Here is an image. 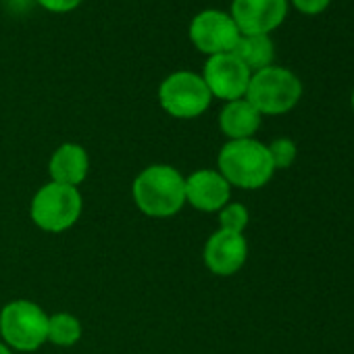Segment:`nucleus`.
I'll return each mask as SVG.
<instances>
[{"instance_id":"4468645a","label":"nucleus","mask_w":354,"mask_h":354,"mask_svg":"<svg viewBox=\"0 0 354 354\" xmlns=\"http://www.w3.org/2000/svg\"><path fill=\"white\" fill-rule=\"evenodd\" d=\"M234 55L254 73L273 65L275 44L271 36H240Z\"/></svg>"},{"instance_id":"aec40b11","label":"nucleus","mask_w":354,"mask_h":354,"mask_svg":"<svg viewBox=\"0 0 354 354\" xmlns=\"http://www.w3.org/2000/svg\"><path fill=\"white\" fill-rule=\"evenodd\" d=\"M0 354H13V352H11V348H9L5 342H0Z\"/></svg>"},{"instance_id":"f03ea898","label":"nucleus","mask_w":354,"mask_h":354,"mask_svg":"<svg viewBox=\"0 0 354 354\" xmlns=\"http://www.w3.org/2000/svg\"><path fill=\"white\" fill-rule=\"evenodd\" d=\"M219 173L227 184L240 190H259L271 182L275 173L267 144L248 140H227L217 156Z\"/></svg>"},{"instance_id":"dca6fc26","label":"nucleus","mask_w":354,"mask_h":354,"mask_svg":"<svg viewBox=\"0 0 354 354\" xmlns=\"http://www.w3.org/2000/svg\"><path fill=\"white\" fill-rule=\"evenodd\" d=\"M248 209L240 203H227L221 211H219V230L225 232H234V234H244L246 225H248Z\"/></svg>"},{"instance_id":"ddd939ff","label":"nucleus","mask_w":354,"mask_h":354,"mask_svg":"<svg viewBox=\"0 0 354 354\" xmlns=\"http://www.w3.org/2000/svg\"><path fill=\"white\" fill-rule=\"evenodd\" d=\"M261 121H263V115L246 98L225 102L219 113V127L223 136H227V140L252 138L259 131Z\"/></svg>"},{"instance_id":"f257e3e1","label":"nucleus","mask_w":354,"mask_h":354,"mask_svg":"<svg viewBox=\"0 0 354 354\" xmlns=\"http://www.w3.org/2000/svg\"><path fill=\"white\" fill-rule=\"evenodd\" d=\"M136 207L154 219H169L186 205V177L171 165H150L131 184Z\"/></svg>"},{"instance_id":"a211bd4d","label":"nucleus","mask_w":354,"mask_h":354,"mask_svg":"<svg viewBox=\"0 0 354 354\" xmlns=\"http://www.w3.org/2000/svg\"><path fill=\"white\" fill-rule=\"evenodd\" d=\"M84 0H36V5L42 7L44 11L48 13H55V15H67L71 11H75Z\"/></svg>"},{"instance_id":"423d86ee","label":"nucleus","mask_w":354,"mask_h":354,"mask_svg":"<svg viewBox=\"0 0 354 354\" xmlns=\"http://www.w3.org/2000/svg\"><path fill=\"white\" fill-rule=\"evenodd\" d=\"M82 209L84 201L77 188L50 182L42 186L32 198L30 217L42 232L61 234L77 223Z\"/></svg>"},{"instance_id":"9b49d317","label":"nucleus","mask_w":354,"mask_h":354,"mask_svg":"<svg viewBox=\"0 0 354 354\" xmlns=\"http://www.w3.org/2000/svg\"><path fill=\"white\" fill-rule=\"evenodd\" d=\"M232 198V186L215 169H198L186 177V203L203 213H219Z\"/></svg>"},{"instance_id":"6ab92c4d","label":"nucleus","mask_w":354,"mask_h":354,"mask_svg":"<svg viewBox=\"0 0 354 354\" xmlns=\"http://www.w3.org/2000/svg\"><path fill=\"white\" fill-rule=\"evenodd\" d=\"M288 3H292L298 13L315 17V15H321L329 9L331 0H288Z\"/></svg>"},{"instance_id":"f3484780","label":"nucleus","mask_w":354,"mask_h":354,"mask_svg":"<svg viewBox=\"0 0 354 354\" xmlns=\"http://www.w3.org/2000/svg\"><path fill=\"white\" fill-rule=\"evenodd\" d=\"M267 148H269V154H271V160H273L275 171H277V169H288V167H292L294 160H296V154H298L296 144H294L290 138H277V140H273Z\"/></svg>"},{"instance_id":"2eb2a0df","label":"nucleus","mask_w":354,"mask_h":354,"mask_svg":"<svg viewBox=\"0 0 354 354\" xmlns=\"http://www.w3.org/2000/svg\"><path fill=\"white\" fill-rule=\"evenodd\" d=\"M82 337V323L71 313H55L48 317V342L69 348Z\"/></svg>"},{"instance_id":"1a4fd4ad","label":"nucleus","mask_w":354,"mask_h":354,"mask_svg":"<svg viewBox=\"0 0 354 354\" xmlns=\"http://www.w3.org/2000/svg\"><path fill=\"white\" fill-rule=\"evenodd\" d=\"M288 0H232L230 15L242 36H271L288 17Z\"/></svg>"},{"instance_id":"39448f33","label":"nucleus","mask_w":354,"mask_h":354,"mask_svg":"<svg viewBox=\"0 0 354 354\" xmlns=\"http://www.w3.org/2000/svg\"><path fill=\"white\" fill-rule=\"evenodd\" d=\"M3 342L19 352H34L48 342V315L32 300H13L0 310Z\"/></svg>"},{"instance_id":"0eeeda50","label":"nucleus","mask_w":354,"mask_h":354,"mask_svg":"<svg viewBox=\"0 0 354 354\" xmlns=\"http://www.w3.org/2000/svg\"><path fill=\"white\" fill-rule=\"evenodd\" d=\"M240 36L242 34L236 21L232 19L230 11L219 9H205L196 13L188 28V38L192 46L198 53L207 55V59L215 55L234 53Z\"/></svg>"},{"instance_id":"7ed1b4c3","label":"nucleus","mask_w":354,"mask_h":354,"mask_svg":"<svg viewBox=\"0 0 354 354\" xmlns=\"http://www.w3.org/2000/svg\"><path fill=\"white\" fill-rule=\"evenodd\" d=\"M261 115H286L302 98L300 77L279 65L254 71L244 96Z\"/></svg>"},{"instance_id":"f8f14e48","label":"nucleus","mask_w":354,"mask_h":354,"mask_svg":"<svg viewBox=\"0 0 354 354\" xmlns=\"http://www.w3.org/2000/svg\"><path fill=\"white\" fill-rule=\"evenodd\" d=\"M90 171V156L84 146L75 142L61 144L48 162V173H50V182L61 184V186H71L77 188L80 184L86 182Z\"/></svg>"},{"instance_id":"9d476101","label":"nucleus","mask_w":354,"mask_h":354,"mask_svg":"<svg viewBox=\"0 0 354 354\" xmlns=\"http://www.w3.org/2000/svg\"><path fill=\"white\" fill-rule=\"evenodd\" d=\"M248 259V242L244 234L217 230L205 244V265L219 277L236 275Z\"/></svg>"},{"instance_id":"20e7f679","label":"nucleus","mask_w":354,"mask_h":354,"mask_svg":"<svg viewBox=\"0 0 354 354\" xmlns=\"http://www.w3.org/2000/svg\"><path fill=\"white\" fill-rule=\"evenodd\" d=\"M211 102L213 96L196 71H173L158 86V104L175 119H196L209 111Z\"/></svg>"},{"instance_id":"412c9836","label":"nucleus","mask_w":354,"mask_h":354,"mask_svg":"<svg viewBox=\"0 0 354 354\" xmlns=\"http://www.w3.org/2000/svg\"><path fill=\"white\" fill-rule=\"evenodd\" d=\"M350 102H352V111H354V90H352V100Z\"/></svg>"},{"instance_id":"6e6552de","label":"nucleus","mask_w":354,"mask_h":354,"mask_svg":"<svg viewBox=\"0 0 354 354\" xmlns=\"http://www.w3.org/2000/svg\"><path fill=\"white\" fill-rule=\"evenodd\" d=\"M201 75L213 98L232 102L246 96L252 71L234 53H225L209 57Z\"/></svg>"}]
</instances>
